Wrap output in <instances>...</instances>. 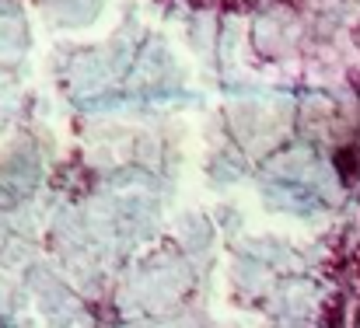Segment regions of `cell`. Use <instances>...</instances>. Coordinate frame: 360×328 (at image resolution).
Masks as SVG:
<instances>
[{
    "label": "cell",
    "mask_w": 360,
    "mask_h": 328,
    "mask_svg": "<svg viewBox=\"0 0 360 328\" xmlns=\"http://www.w3.org/2000/svg\"><path fill=\"white\" fill-rule=\"evenodd\" d=\"M343 315H347V304L340 294H333L319 311V328H343Z\"/></svg>",
    "instance_id": "6da1fadb"
},
{
    "label": "cell",
    "mask_w": 360,
    "mask_h": 328,
    "mask_svg": "<svg viewBox=\"0 0 360 328\" xmlns=\"http://www.w3.org/2000/svg\"><path fill=\"white\" fill-rule=\"evenodd\" d=\"M336 168H340V175H343L347 182H357V175H360V150L357 147L340 150V154H336Z\"/></svg>",
    "instance_id": "7a4b0ae2"
},
{
    "label": "cell",
    "mask_w": 360,
    "mask_h": 328,
    "mask_svg": "<svg viewBox=\"0 0 360 328\" xmlns=\"http://www.w3.org/2000/svg\"><path fill=\"white\" fill-rule=\"evenodd\" d=\"M347 283L360 294V251H354V258L347 262Z\"/></svg>",
    "instance_id": "3957f363"
},
{
    "label": "cell",
    "mask_w": 360,
    "mask_h": 328,
    "mask_svg": "<svg viewBox=\"0 0 360 328\" xmlns=\"http://www.w3.org/2000/svg\"><path fill=\"white\" fill-rule=\"evenodd\" d=\"M248 4H252V0H221V7H224L228 14H245Z\"/></svg>",
    "instance_id": "277c9868"
},
{
    "label": "cell",
    "mask_w": 360,
    "mask_h": 328,
    "mask_svg": "<svg viewBox=\"0 0 360 328\" xmlns=\"http://www.w3.org/2000/svg\"><path fill=\"white\" fill-rule=\"evenodd\" d=\"M193 7H207V4H214V0H189Z\"/></svg>",
    "instance_id": "5b68a950"
},
{
    "label": "cell",
    "mask_w": 360,
    "mask_h": 328,
    "mask_svg": "<svg viewBox=\"0 0 360 328\" xmlns=\"http://www.w3.org/2000/svg\"><path fill=\"white\" fill-rule=\"evenodd\" d=\"M354 328H360V311H357V318H354Z\"/></svg>",
    "instance_id": "8992f818"
},
{
    "label": "cell",
    "mask_w": 360,
    "mask_h": 328,
    "mask_svg": "<svg viewBox=\"0 0 360 328\" xmlns=\"http://www.w3.org/2000/svg\"><path fill=\"white\" fill-rule=\"evenodd\" d=\"M357 46H360V25H357Z\"/></svg>",
    "instance_id": "52a82bcc"
}]
</instances>
